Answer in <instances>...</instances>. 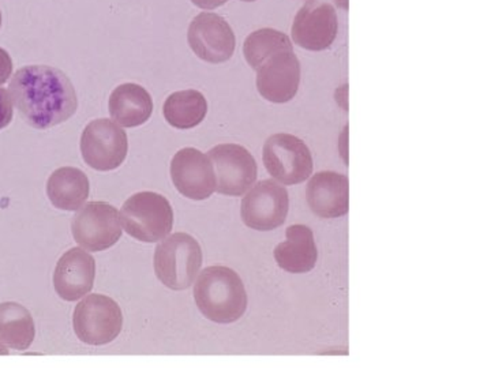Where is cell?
Wrapping results in <instances>:
<instances>
[{
  "instance_id": "d6986e66",
  "label": "cell",
  "mask_w": 491,
  "mask_h": 368,
  "mask_svg": "<svg viewBox=\"0 0 491 368\" xmlns=\"http://www.w3.org/2000/svg\"><path fill=\"white\" fill-rule=\"evenodd\" d=\"M47 196L55 207L75 212L89 197V180L82 171L63 167L55 171L47 183Z\"/></svg>"
},
{
  "instance_id": "4fadbf2b",
  "label": "cell",
  "mask_w": 491,
  "mask_h": 368,
  "mask_svg": "<svg viewBox=\"0 0 491 368\" xmlns=\"http://www.w3.org/2000/svg\"><path fill=\"white\" fill-rule=\"evenodd\" d=\"M171 178L176 190L194 201L209 198L216 191L215 168L209 155L194 147H184L174 155Z\"/></svg>"
},
{
  "instance_id": "ac0fdd59",
  "label": "cell",
  "mask_w": 491,
  "mask_h": 368,
  "mask_svg": "<svg viewBox=\"0 0 491 368\" xmlns=\"http://www.w3.org/2000/svg\"><path fill=\"white\" fill-rule=\"evenodd\" d=\"M108 111L113 121L123 129L142 126L153 113L152 96L139 84L119 85L109 96Z\"/></svg>"
},
{
  "instance_id": "277c9868",
  "label": "cell",
  "mask_w": 491,
  "mask_h": 368,
  "mask_svg": "<svg viewBox=\"0 0 491 368\" xmlns=\"http://www.w3.org/2000/svg\"><path fill=\"white\" fill-rule=\"evenodd\" d=\"M121 224L131 238L140 242H158L173 230V206L160 194L152 191L135 194L122 207Z\"/></svg>"
},
{
  "instance_id": "7a4b0ae2",
  "label": "cell",
  "mask_w": 491,
  "mask_h": 368,
  "mask_svg": "<svg viewBox=\"0 0 491 368\" xmlns=\"http://www.w3.org/2000/svg\"><path fill=\"white\" fill-rule=\"evenodd\" d=\"M196 280L194 300L205 318L225 325L243 317L248 308V292L233 269L209 266Z\"/></svg>"
},
{
  "instance_id": "cb8c5ba5",
  "label": "cell",
  "mask_w": 491,
  "mask_h": 368,
  "mask_svg": "<svg viewBox=\"0 0 491 368\" xmlns=\"http://www.w3.org/2000/svg\"><path fill=\"white\" fill-rule=\"evenodd\" d=\"M13 61L6 49L0 48V87L6 84L12 77Z\"/></svg>"
},
{
  "instance_id": "8992f818",
  "label": "cell",
  "mask_w": 491,
  "mask_h": 368,
  "mask_svg": "<svg viewBox=\"0 0 491 368\" xmlns=\"http://www.w3.org/2000/svg\"><path fill=\"white\" fill-rule=\"evenodd\" d=\"M72 326L82 343L93 347L106 346L121 334L123 315L118 303L111 297L88 295L75 307Z\"/></svg>"
},
{
  "instance_id": "7402d4cb",
  "label": "cell",
  "mask_w": 491,
  "mask_h": 368,
  "mask_svg": "<svg viewBox=\"0 0 491 368\" xmlns=\"http://www.w3.org/2000/svg\"><path fill=\"white\" fill-rule=\"evenodd\" d=\"M293 51L292 40L285 33L273 28L254 30L243 43V56L249 66L258 69L262 63L280 52Z\"/></svg>"
},
{
  "instance_id": "603a6c76",
  "label": "cell",
  "mask_w": 491,
  "mask_h": 368,
  "mask_svg": "<svg viewBox=\"0 0 491 368\" xmlns=\"http://www.w3.org/2000/svg\"><path fill=\"white\" fill-rule=\"evenodd\" d=\"M14 116V104L9 90L0 88V130L9 126Z\"/></svg>"
},
{
  "instance_id": "44dd1931",
  "label": "cell",
  "mask_w": 491,
  "mask_h": 368,
  "mask_svg": "<svg viewBox=\"0 0 491 368\" xmlns=\"http://www.w3.org/2000/svg\"><path fill=\"white\" fill-rule=\"evenodd\" d=\"M36 329L32 315L14 302L0 305V343L7 348L25 351L32 346Z\"/></svg>"
},
{
  "instance_id": "6da1fadb",
  "label": "cell",
  "mask_w": 491,
  "mask_h": 368,
  "mask_svg": "<svg viewBox=\"0 0 491 368\" xmlns=\"http://www.w3.org/2000/svg\"><path fill=\"white\" fill-rule=\"evenodd\" d=\"M9 92L23 121L38 130L64 123L78 108L77 92L70 78L62 70L44 64L18 70Z\"/></svg>"
},
{
  "instance_id": "f1b7e54d",
  "label": "cell",
  "mask_w": 491,
  "mask_h": 368,
  "mask_svg": "<svg viewBox=\"0 0 491 368\" xmlns=\"http://www.w3.org/2000/svg\"><path fill=\"white\" fill-rule=\"evenodd\" d=\"M0 28H2V12H0Z\"/></svg>"
},
{
  "instance_id": "5b68a950",
  "label": "cell",
  "mask_w": 491,
  "mask_h": 368,
  "mask_svg": "<svg viewBox=\"0 0 491 368\" xmlns=\"http://www.w3.org/2000/svg\"><path fill=\"white\" fill-rule=\"evenodd\" d=\"M265 168L283 186L303 183L313 173V155L308 145L292 134L270 136L262 150Z\"/></svg>"
},
{
  "instance_id": "7c38bea8",
  "label": "cell",
  "mask_w": 491,
  "mask_h": 368,
  "mask_svg": "<svg viewBox=\"0 0 491 368\" xmlns=\"http://www.w3.org/2000/svg\"><path fill=\"white\" fill-rule=\"evenodd\" d=\"M339 33V18L331 4L308 0L293 18L291 40L306 51L318 52L331 48Z\"/></svg>"
},
{
  "instance_id": "9c48e42d",
  "label": "cell",
  "mask_w": 491,
  "mask_h": 368,
  "mask_svg": "<svg viewBox=\"0 0 491 368\" xmlns=\"http://www.w3.org/2000/svg\"><path fill=\"white\" fill-rule=\"evenodd\" d=\"M216 175V191L228 197L248 193L258 176L256 159L246 147L236 144H222L207 153Z\"/></svg>"
},
{
  "instance_id": "d4e9b609",
  "label": "cell",
  "mask_w": 491,
  "mask_h": 368,
  "mask_svg": "<svg viewBox=\"0 0 491 368\" xmlns=\"http://www.w3.org/2000/svg\"><path fill=\"white\" fill-rule=\"evenodd\" d=\"M190 2L199 9L204 10V12H212V10L224 6L230 0H190Z\"/></svg>"
},
{
  "instance_id": "8fae6325",
  "label": "cell",
  "mask_w": 491,
  "mask_h": 368,
  "mask_svg": "<svg viewBox=\"0 0 491 368\" xmlns=\"http://www.w3.org/2000/svg\"><path fill=\"white\" fill-rule=\"evenodd\" d=\"M187 43L197 58L207 63L220 64L233 58L236 38L230 23L222 15L202 12L190 22Z\"/></svg>"
},
{
  "instance_id": "ffe728a7",
  "label": "cell",
  "mask_w": 491,
  "mask_h": 368,
  "mask_svg": "<svg viewBox=\"0 0 491 368\" xmlns=\"http://www.w3.org/2000/svg\"><path fill=\"white\" fill-rule=\"evenodd\" d=\"M207 113V98L194 89L173 93L168 96L163 107L164 119L178 130L194 129L205 121Z\"/></svg>"
},
{
  "instance_id": "e0dca14e",
  "label": "cell",
  "mask_w": 491,
  "mask_h": 368,
  "mask_svg": "<svg viewBox=\"0 0 491 368\" xmlns=\"http://www.w3.org/2000/svg\"><path fill=\"white\" fill-rule=\"evenodd\" d=\"M287 239L275 248L277 265L288 273L302 274L313 271L318 259L314 233L306 225H291Z\"/></svg>"
},
{
  "instance_id": "2e32d148",
  "label": "cell",
  "mask_w": 491,
  "mask_h": 368,
  "mask_svg": "<svg viewBox=\"0 0 491 368\" xmlns=\"http://www.w3.org/2000/svg\"><path fill=\"white\" fill-rule=\"evenodd\" d=\"M306 199L316 216L321 219H339L348 213L350 186L342 173L324 171L309 181Z\"/></svg>"
},
{
  "instance_id": "3957f363",
  "label": "cell",
  "mask_w": 491,
  "mask_h": 368,
  "mask_svg": "<svg viewBox=\"0 0 491 368\" xmlns=\"http://www.w3.org/2000/svg\"><path fill=\"white\" fill-rule=\"evenodd\" d=\"M202 266V250L193 236L178 232L164 238L155 251L157 279L174 291L191 287Z\"/></svg>"
},
{
  "instance_id": "5bb4252c",
  "label": "cell",
  "mask_w": 491,
  "mask_h": 368,
  "mask_svg": "<svg viewBox=\"0 0 491 368\" xmlns=\"http://www.w3.org/2000/svg\"><path fill=\"white\" fill-rule=\"evenodd\" d=\"M257 71V90L269 103L292 100L301 85V62L291 52H280L267 59Z\"/></svg>"
},
{
  "instance_id": "83f0119b",
  "label": "cell",
  "mask_w": 491,
  "mask_h": 368,
  "mask_svg": "<svg viewBox=\"0 0 491 368\" xmlns=\"http://www.w3.org/2000/svg\"><path fill=\"white\" fill-rule=\"evenodd\" d=\"M239 2H246V4H253V2H257V0H239Z\"/></svg>"
},
{
  "instance_id": "30bf717a",
  "label": "cell",
  "mask_w": 491,
  "mask_h": 368,
  "mask_svg": "<svg viewBox=\"0 0 491 368\" xmlns=\"http://www.w3.org/2000/svg\"><path fill=\"white\" fill-rule=\"evenodd\" d=\"M290 210L287 188L275 180L254 183L241 201V220L251 230H267L282 227Z\"/></svg>"
},
{
  "instance_id": "ba28073f",
  "label": "cell",
  "mask_w": 491,
  "mask_h": 368,
  "mask_svg": "<svg viewBox=\"0 0 491 368\" xmlns=\"http://www.w3.org/2000/svg\"><path fill=\"white\" fill-rule=\"evenodd\" d=\"M75 242L92 253L113 247L122 236L121 214L106 202H89L78 209L72 222Z\"/></svg>"
},
{
  "instance_id": "52a82bcc",
  "label": "cell",
  "mask_w": 491,
  "mask_h": 368,
  "mask_svg": "<svg viewBox=\"0 0 491 368\" xmlns=\"http://www.w3.org/2000/svg\"><path fill=\"white\" fill-rule=\"evenodd\" d=\"M129 152V139L123 127L109 119L90 121L80 136L82 159L90 168L101 172L116 170L123 164Z\"/></svg>"
},
{
  "instance_id": "484cf974",
  "label": "cell",
  "mask_w": 491,
  "mask_h": 368,
  "mask_svg": "<svg viewBox=\"0 0 491 368\" xmlns=\"http://www.w3.org/2000/svg\"><path fill=\"white\" fill-rule=\"evenodd\" d=\"M334 2L339 9L344 10V12H347L350 7V0H334Z\"/></svg>"
},
{
  "instance_id": "4316f807",
  "label": "cell",
  "mask_w": 491,
  "mask_h": 368,
  "mask_svg": "<svg viewBox=\"0 0 491 368\" xmlns=\"http://www.w3.org/2000/svg\"><path fill=\"white\" fill-rule=\"evenodd\" d=\"M9 355V349L4 344L0 343V356H7Z\"/></svg>"
},
{
  "instance_id": "9a60e30c",
  "label": "cell",
  "mask_w": 491,
  "mask_h": 368,
  "mask_svg": "<svg viewBox=\"0 0 491 368\" xmlns=\"http://www.w3.org/2000/svg\"><path fill=\"white\" fill-rule=\"evenodd\" d=\"M95 279V258L82 248H72L55 268V291L66 302H75L92 291Z\"/></svg>"
}]
</instances>
